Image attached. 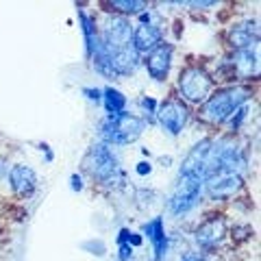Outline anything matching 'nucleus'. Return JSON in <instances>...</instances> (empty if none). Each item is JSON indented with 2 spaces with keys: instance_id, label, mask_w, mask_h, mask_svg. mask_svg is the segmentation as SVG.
<instances>
[{
  "instance_id": "1",
  "label": "nucleus",
  "mask_w": 261,
  "mask_h": 261,
  "mask_svg": "<svg viewBox=\"0 0 261 261\" xmlns=\"http://www.w3.org/2000/svg\"><path fill=\"white\" fill-rule=\"evenodd\" d=\"M146 122L140 116L122 111L118 116H109L102 120L100 124V137L107 144L113 146H126L130 142L140 140V135L144 133Z\"/></svg>"
},
{
  "instance_id": "2",
  "label": "nucleus",
  "mask_w": 261,
  "mask_h": 261,
  "mask_svg": "<svg viewBox=\"0 0 261 261\" xmlns=\"http://www.w3.org/2000/svg\"><path fill=\"white\" fill-rule=\"evenodd\" d=\"M250 98V92L244 87H228V89H222L214 96H209L205 100V107H202V116L209 122H216V124H222L231 118V113L242 107Z\"/></svg>"
},
{
  "instance_id": "3",
  "label": "nucleus",
  "mask_w": 261,
  "mask_h": 261,
  "mask_svg": "<svg viewBox=\"0 0 261 261\" xmlns=\"http://www.w3.org/2000/svg\"><path fill=\"white\" fill-rule=\"evenodd\" d=\"M178 89H181V96L185 98L187 102H194L198 105L202 100L209 98V92H211V79L209 74L202 68H185L178 76Z\"/></svg>"
},
{
  "instance_id": "4",
  "label": "nucleus",
  "mask_w": 261,
  "mask_h": 261,
  "mask_svg": "<svg viewBox=\"0 0 261 261\" xmlns=\"http://www.w3.org/2000/svg\"><path fill=\"white\" fill-rule=\"evenodd\" d=\"M83 170L92 174V178H96V181L105 183L118 170V159L113 157L107 144H94L83 159Z\"/></svg>"
},
{
  "instance_id": "5",
  "label": "nucleus",
  "mask_w": 261,
  "mask_h": 261,
  "mask_svg": "<svg viewBox=\"0 0 261 261\" xmlns=\"http://www.w3.org/2000/svg\"><path fill=\"white\" fill-rule=\"evenodd\" d=\"M200 196H202L200 178H181V183L176 185V190L168 200V211L172 216H183L198 205Z\"/></svg>"
},
{
  "instance_id": "6",
  "label": "nucleus",
  "mask_w": 261,
  "mask_h": 261,
  "mask_svg": "<svg viewBox=\"0 0 261 261\" xmlns=\"http://www.w3.org/2000/svg\"><path fill=\"white\" fill-rule=\"evenodd\" d=\"M130 39H133V27H130V22L126 18L113 15V18L107 20V24L102 29V37H100L107 53H116V50H122V48L133 46Z\"/></svg>"
},
{
  "instance_id": "7",
  "label": "nucleus",
  "mask_w": 261,
  "mask_h": 261,
  "mask_svg": "<svg viewBox=\"0 0 261 261\" xmlns=\"http://www.w3.org/2000/svg\"><path fill=\"white\" fill-rule=\"evenodd\" d=\"M157 113V120L159 124L168 130L170 135H178L181 130L185 128L187 124V118H190V113H187V107L181 102V100H166L159 105V109L154 111Z\"/></svg>"
},
{
  "instance_id": "8",
  "label": "nucleus",
  "mask_w": 261,
  "mask_h": 261,
  "mask_svg": "<svg viewBox=\"0 0 261 261\" xmlns=\"http://www.w3.org/2000/svg\"><path fill=\"white\" fill-rule=\"evenodd\" d=\"M146 70H148L150 79H154L157 83H163L170 74V65H172V46L170 44H159L157 48L146 55Z\"/></svg>"
},
{
  "instance_id": "9",
  "label": "nucleus",
  "mask_w": 261,
  "mask_h": 261,
  "mask_svg": "<svg viewBox=\"0 0 261 261\" xmlns=\"http://www.w3.org/2000/svg\"><path fill=\"white\" fill-rule=\"evenodd\" d=\"M209 150H211L209 140H202L200 144H196L181 166V178H200V181H205V168H207Z\"/></svg>"
},
{
  "instance_id": "10",
  "label": "nucleus",
  "mask_w": 261,
  "mask_h": 261,
  "mask_svg": "<svg viewBox=\"0 0 261 261\" xmlns=\"http://www.w3.org/2000/svg\"><path fill=\"white\" fill-rule=\"evenodd\" d=\"M207 192L211 198H231L242 187V174L235 172H216L207 178Z\"/></svg>"
},
{
  "instance_id": "11",
  "label": "nucleus",
  "mask_w": 261,
  "mask_h": 261,
  "mask_svg": "<svg viewBox=\"0 0 261 261\" xmlns=\"http://www.w3.org/2000/svg\"><path fill=\"white\" fill-rule=\"evenodd\" d=\"M130 44H133L137 55H140V53L148 55L152 48H157L161 44V29L157 27V24H144V22L135 24Z\"/></svg>"
},
{
  "instance_id": "12",
  "label": "nucleus",
  "mask_w": 261,
  "mask_h": 261,
  "mask_svg": "<svg viewBox=\"0 0 261 261\" xmlns=\"http://www.w3.org/2000/svg\"><path fill=\"white\" fill-rule=\"evenodd\" d=\"M9 185L11 190L22 196V198H29V196L35 192L37 187V176L35 172L29 168V166H22V163H18V166H13L9 170Z\"/></svg>"
},
{
  "instance_id": "13",
  "label": "nucleus",
  "mask_w": 261,
  "mask_h": 261,
  "mask_svg": "<svg viewBox=\"0 0 261 261\" xmlns=\"http://www.w3.org/2000/svg\"><path fill=\"white\" fill-rule=\"evenodd\" d=\"M144 235L152 242V248H154V257H157V261H161L163 257L168 255V235H166V228H163V220L161 218H154L150 220V222L144 224Z\"/></svg>"
},
{
  "instance_id": "14",
  "label": "nucleus",
  "mask_w": 261,
  "mask_h": 261,
  "mask_svg": "<svg viewBox=\"0 0 261 261\" xmlns=\"http://www.w3.org/2000/svg\"><path fill=\"white\" fill-rule=\"evenodd\" d=\"M109 63H111V70L113 74H120V76H126V74H133L137 63H140V59H137V53L133 46L128 48H122V50H116V53H109Z\"/></svg>"
},
{
  "instance_id": "15",
  "label": "nucleus",
  "mask_w": 261,
  "mask_h": 261,
  "mask_svg": "<svg viewBox=\"0 0 261 261\" xmlns=\"http://www.w3.org/2000/svg\"><path fill=\"white\" fill-rule=\"evenodd\" d=\"M226 231L224 226V220L222 218H211L207 222H202L198 228H196V244L198 246H214L222 240V235Z\"/></svg>"
},
{
  "instance_id": "16",
  "label": "nucleus",
  "mask_w": 261,
  "mask_h": 261,
  "mask_svg": "<svg viewBox=\"0 0 261 261\" xmlns=\"http://www.w3.org/2000/svg\"><path fill=\"white\" fill-rule=\"evenodd\" d=\"M233 65L235 72L242 79H252L259 74V61H257V53L252 48H244V50H238L233 57Z\"/></svg>"
},
{
  "instance_id": "17",
  "label": "nucleus",
  "mask_w": 261,
  "mask_h": 261,
  "mask_svg": "<svg viewBox=\"0 0 261 261\" xmlns=\"http://www.w3.org/2000/svg\"><path fill=\"white\" fill-rule=\"evenodd\" d=\"M257 24L255 22H246V24H240V27H235L231 33H228V42L235 50H244V48H250L252 44L257 42Z\"/></svg>"
},
{
  "instance_id": "18",
  "label": "nucleus",
  "mask_w": 261,
  "mask_h": 261,
  "mask_svg": "<svg viewBox=\"0 0 261 261\" xmlns=\"http://www.w3.org/2000/svg\"><path fill=\"white\" fill-rule=\"evenodd\" d=\"M102 105L109 116H118L126 107V96L116 87H107V89H102Z\"/></svg>"
},
{
  "instance_id": "19",
  "label": "nucleus",
  "mask_w": 261,
  "mask_h": 261,
  "mask_svg": "<svg viewBox=\"0 0 261 261\" xmlns=\"http://www.w3.org/2000/svg\"><path fill=\"white\" fill-rule=\"evenodd\" d=\"M79 20H81V31H83V37H85V53H87V57H92L94 48H96V44H98L96 24H94V20L89 18L87 13H83V11H79Z\"/></svg>"
},
{
  "instance_id": "20",
  "label": "nucleus",
  "mask_w": 261,
  "mask_h": 261,
  "mask_svg": "<svg viewBox=\"0 0 261 261\" xmlns=\"http://www.w3.org/2000/svg\"><path fill=\"white\" fill-rule=\"evenodd\" d=\"M116 9L124 11V13H142L146 11V3H140V0H113L111 3Z\"/></svg>"
},
{
  "instance_id": "21",
  "label": "nucleus",
  "mask_w": 261,
  "mask_h": 261,
  "mask_svg": "<svg viewBox=\"0 0 261 261\" xmlns=\"http://www.w3.org/2000/svg\"><path fill=\"white\" fill-rule=\"evenodd\" d=\"M118 242H122V244H128L130 248H137V246H142L144 238H142V235H137V233H133V231H128V228H122Z\"/></svg>"
},
{
  "instance_id": "22",
  "label": "nucleus",
  "mask_w": 261,
  "mask_h": 261,
  "mask_svg": "<svg viewBox=\"0 0 261 261\" xmlns=\"http://www.w3.org/2000/svg\"><path fill=\"white\" fill-rule=\"evenodd\" d=\"M248 118V105H242V107H238L233 113H231V118H228V122H231V126L233 128H240V124L244 120Z\"/></svg>"
},
{
  "instance_id": "23",
  "label": "nucleus",
  "mask_w": 261,
  "mask_h": 261,
  "mask_svg": "<svg viewBox=\"0 0 261 261\" xmlns=\"http://www.w3.org/2000/svg\"><path fill=\"white\" fill-rule=\"evenodd\" d=\"M83 248H85V250H92V255H98V257H102L105 252H107V246H105V242H102V240L85 242V244H83Z\"/></svg>"
},
{
  "instance_id": "24",
  "label": "nucleus",
  "mask_w": 261,
  "mask_h": 261,
  "mask_svg": "<svg viewBox=\"0 0 261 261\" xmlns=\"http://www.w3.org/2000/svg\"><path fill=\"white\" fill-rule=\"evenodd\" d=\"M128 259H133V248L128 244L118 242V261H128Z\"/></svg>"
},
{
  "instance_id": "25",
  "label": "nucleus",
  "mask_w": 261,
  "mask_h": 261,
  "mask_svg": "<svg viewBox=\"0 0 261 261\" xmlns=\"http://www.w3.org/2000/svg\"><path fill=\"white\" fill-rule=\"evenodd\" d=\"M83 96H87V100L92 102H100L102 100V89H94V87H85Z\"/></svg>"
},
{
  "instance_id": "26",
  "label": "nucleus",
  "mask_w": 261,
  "mask_h": 261,
  "mask_svg": "<svg viewBox=\"0 0 261 261\" xmlns=\"http://www.w3.org/2000/svg\"><path fill=\"white\" fill-rule=\"evenodd\" d=\"M152 172V166L148 161H142V163H137V174L140 176H146V174H150Z\"/></svg>"
},
{
  "instance_id": "27",
  "label": "nucleus",
  "mask_w": 261,
  "mask_h": 261,
  "mask_svg": "<svg viewBox=\"0 0 261 261\" xmlns=\"http://www.w3.org/2000/svg\"><path fill=\"white\" fill-rule=\"evenodd\" d=\"M70 183H72V190H74V192L83 190V178H81L79 174H72V176H70Z\"/></svg>"
},
{
  "instance_id": "28",
  "label": "nucleus",
  "mask_w": 261,
  "mask_h": 261,
  "mask_svg": "<svg viewBox=\"0 0 261 261\" xmlns=\"http://www.w3.org/2000/svg\"><path fill=\"white\" fill-rule=\"evenodd\" d=\"M142 107L148 111V113H154V107H157V102H154L152 98H142Z\"/></svg>"
},
{
  "instance_id": "29",
  "label": "nucleus",
  "mask_w": 261,
  "mask_h": 261,
  "mask_svg": "<svg viewBox=\"0 0 261 261\" xmlns=\"http://www.w3.org/2000/svg\"><path fill=\"white\" fill-rule=\"evenodd\" d=\"M181 261H202V257L198 255V252H187V255L181 257Z\"/></svg>"
},
{
  "instance_id": "30",
  "label": "nucleus",
  "mask_w": 261,
  "mask_h": 261,
  "mask_svg": "<svg viewBox=\"0 0 261 261\" xmlns=\"http://www.w3.org/2000/svg\"><path fill=\"white\" fill-rule=\"evenodd\" d=\"M216 3H211V0H209V3H190V7H196V9H198V7H214Z\"/></svg>"
},
{
  "instance_id": "31",
  "label": "nucleus",
  "mask_w": 261,
  "mask_h": 261,
  "mask_svg": "<svg viewBox=\"0 0 261 261\" xmlns=\"http://www.w3.org/2000/svg\"><path fill=\"white\" fill-rule=\"evenodd\" d=\"M5 174V166H3V163H0V176H3Z\"/></svg>"
},
{
  "instance_id": "32",
  "label": "nucleus",
  "mask_w": 261,
  "mask_h": 261,
  "mask_svg": "<svg viewBox=\"0 0 261 261\" xmlns=\"http://www.w3.org/2000/svg\"><path fill=\"white\" fill-rule=\"evenodd\" d=\"M128 261H135V259H128Z\"/></svg>"
}]
</instances>
